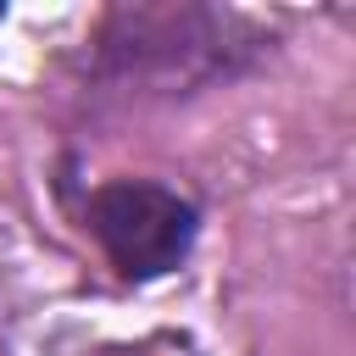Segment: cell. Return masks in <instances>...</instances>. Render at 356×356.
<instances>
[{"label": "cell", "mask_w": 356, "mask_h": 356, "mask_svg": "<svg viewBox=\"0 0 356 356\" xmlns=\"http://www.w3.org/2000/svg\"><path fill=\"white\" fill-rule=\"evenodd\" d=\"M89 228L122 278H156L195 245V206L161 184H106L89 200Z\"/></svg>", "instance_id": "1"}]
</instances>
